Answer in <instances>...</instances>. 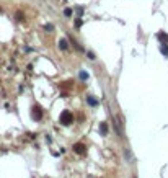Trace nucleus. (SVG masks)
Returning a JSON list of instances; mask_svg holds the SVG:
<instances>
[{
	"label": "nucleus",
	"mask_w": 168,
	"mask_h": 178,
	"mask_svg": "<svg viewBox=\"0 0 168 178\" xmlns=\"http://www.w3.org/2000/svg\"><path fill=\"white\" fill-rule=\"evenodd\" d=\"M64 15H65V16H72V10H70V8H65V10H64Z\"/></svg>",
	"instance_id": "9"
},
{
	"label": "nucleus",
	"mask_w": 168,
	"mask_h": 178,
	"mask_svg": "<svg viewBox=\"0 0 168 178\" xmlns=\"http://www.w3.org/2000/svg\"><path fill=\"white\" fill-rule=\"evenodd\" d=\"M100 131H101L103 136H106L108 134V124L106 123H101V124H100Z\"/></svg>",
	"instance_id": "4"
},
{
	"label": "nucleus",
	"mask_w": 168,
	"mask_h": 178,
	"mask_svg": "<svg viewBox=\"0 0 168 178\" xmlns=\"http://www.w3.org/2000/svg\"><path fill=\"white\" fill-rule=\"evenodd\" d=\"M158 39H162V41H168V35H163V33H158Z\"/></svg>",
	"instance_id": "6"
},
{
	"label": "nucleus",
	"mask_w": 168,
	"mask_h": 178,
	"mask_svg": "<svg viewBox=\"0 0 168 178\" xmlns=\"http://www.w3.org/2000/svg\"><path fill=\"white\" fill-rule=\"evenodd\" d=\"M80 79H83V80H85V79H87V74H85V72H82V74H80Z\"/></svg>",
	"instance_id": "11"
},
{
	"label": "nucleus",
	"mask_w": 168,
	"mask_h": 178,
	"mask_svg": "<svg viewBox=\"0 0 168 178\" xmlns=\"http://www.w3.org/2000/svg\"><path fill=\"white\" fill-rule=\"evenodd\" d=\"M33 118H34L36 121H39L41 118H43V111H41L39 106H34V108H33Z\"/></svg>",
	"instance_id": "3"
},
{
	"label": "nucleus",
	"mask_w": 168,
	"mask_h": 178,
	"mask_svg": "<svg viewBox=\"0 0 168 178\" xmlns=\"http://www.w3.org/2000/svg\"><path fill=\"white\" fill-rule=\"evenodd\" d=\"M16 20H18V21H23V13H20V12H18V13H16Z\"/></svg>",
	"instance_id": "10"
},
{
	"label": "nucleus",
	"mask_w": 168,
	"mask_h": 178,
	"mask_svg": "<svg viewBox=\"0 0 168 178\" xmlns=\"http://www.w3.org/2000/svg\"><path fill=\"white\" fill-rule=\"evenodd\" d=\"M61 123L64 126H69L70 123H74V116H72L70 111H62L61 113Z\"/></svg>",
	"instance_id": "1"
},
{
	"label": "nucleus",
	"mask_w": 168,
	"mask_h": 178,
	"mask_svg": "<svg viewBox=\"0 0 168 178\" xmlns=\"http://www.w3.org/2000/svg\"><path fill=\"white\" fill-rule=\"evenodd\" d=\"M59 47L65 51V49H67V41L65 39H61V41H59Z\"/></svg>",
	"instance_id": "5"
},
{
	"label": "nucleus",
	"mask_w": 168,
	"mask_h": 178,
	"mask_svg": "<svg viewBox=\"0 0 168 178\" xmlns=\"http://www.w3.org/2000/svg\"><path fill=\"white\" fill-rule=\"evenodd\" d=\"M88 103H90V105H92V106H95V105H96V100H95V98H92V97H88Z\"/></svg>",
	"instance_id": "8"
},
{
	"label": "nucleus",
	"mask_w": 168,
	"mask_h": 178,
	"mask_svg": "<svg viewBox=\"0 0 168 178\" xmlns=\"http://www.w3.org/2000/svg\"><path fill=\"white\" fill-rule=\"evenodd\" d=\"M162 52L165 54V56H168V44H163L162 46Z\"/></svg>",
	"instance_id": "7"
},
{
	"label": "nucleus",
	"mask_w": 168,
	"mask_h": 178,
	"mask_svg": "<svg viewBox=\"0 0 168 178\" xmlns=\"http://www.w3.org/2000/svg\"><path fill=\"white\" fill-rule=\"evenodd\" d=\"M85 150H87V146L85 144H82V142H77V144H74V152L75 154H85Z\"/></svg>",
	"instance_id": "2"
},
{
	"label": "nucleus",
	"mask_w": 168,
	"mask_h": 178,
	"mask_svg": "<svg viewBox=\"0 0 168 178\" xmlns=\"http://www.w3.org/2000/svg\"><path fill=\"white\" fill-rule=\"evenodd\" d=\"M88 57H90V59L93 61V59H95V54H93V52H88Z\"/></svg>",
	"instance_id": "12"
},
{
	"label": "nucleus",
	"mask_w": 168,
	"mask_h": 178,
	"mask_svg": "<svg viewBox=\"0 0 168 178\" xmlns=\"http://www.w3.org/2000/svg\"><path fill=\"white\" fill-rule=\"evenodd\" d=\"M75 25H77V28H78V26H82V20H77Z\"/></svg>",
	"instance_id": "13"
}]
</instances>
